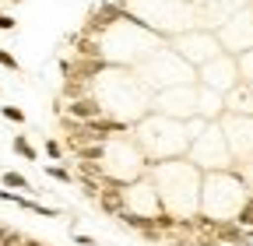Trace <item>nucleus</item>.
Returning <instances> with one entry per match:
<instances>
[{
    "mask_svg": "<svg viewBox=\"0 0 253 246\" xmlns=\"http://www.w3.org/2000/svg\"><path fill=\"white\" fill-rule=\"evenodd\" d=\"M172 225H176L172 214H158V218H155V229H172Z\"/></svg>",
    "mask_w": 253,
    "mask_h": 246,
    "instance_id": "14",
    "label": "nucleus"
},
{
    "mask_svg": "<svg viewBox=\"0 0 253 246\" xmlns=\"http://www.w3.org/2000/svg\"><path fill=\"white\" fill-rule=\"evenodd\" d=\"M46 151H49V159H60V144H53V141H46Z\"/></svg>",
    "mask_w": 253,
    "mask_h": 246,
    "instance_id": "17",
    "label": "nucleus"
},
{
    "mask_svg": "<svg viewBox=\"0 0 253 246\" xmlns=\"http://www.w3.org/2000/svg\"><path fill=\"white\" fill-rule=\"evenodd\" d=\"M120 18H126V11L116 4V0H102L99 4V11L91 14V32H99V28H106V25H113V21H120Z\"/></svg>",
    "mask_w": 253,
    "mask_h": 246,
    "instance_id": "1",
    "label": "nucleus"
},
{
    "mask_svg": "<svg viewBox=\"0 0 253 246\" xmlns=\"http://www.w3.org/2000/svg\"><path fill=\"white\" fill-rule=\"evenodd\" d=\"M120 218H123V225L141 229V232H151L155 229V218H144V214H134V211H120Z\"/></svg>",
    "mask_w": 253,
    "mask_h": 246,
    "instance_id": "4",
    "label": "nucleus"
},
{
    "mask_svg": "<svg viewBox=\"0 0 253 246\" xmlns=\"http://www.w3.org/2000/svg\"><path fill=\"white\" fill-rule=\"evenodd\" d=\"M14 151H18V155H25L28 162H36V151L28 148V141H25V137H14Z\"/></svg>",
    "mask_w": 253,
    "mask_h": 246,
    "instance_id": "8",
    "label": "nucleus"
},
{
    "mask_svg": "<svg viewBox=\"0 0 253 246\" xmlns=\"http://www.w3.org/2000/svg\"><path fill=\"white\" fill-rule=\"evenodd\" d=\"M106 64L102 60H91V64H78V78H88V74H95V71H102Z\"/></svg>",
    "mask_w": 253,
    "mask_h": 246,
    "instance_id": "9",
    "label": "nucleus"
},
{
    "mask_svg": "<svg viewBox=\"0 0 253 246\" xmlns=\"http://www.w3.org/2000/svg\"><path fill=\"white\" fill-rule=\"evenodd\" d=\"M102 151H106V148H102L99 141H91V144H78L74 155H78L81 162H95V159H102Z\"/></svg>",
    "mask_w": 253,
    "mask_h": 246,
    "instance_id": "5",
    "label": "nucleus"
},
{
    "mask_svg": "<svg viewBox=\"0 0 253 246\" xmlns=\"http://www.w3.org/2000/svg\"><path fill=\"white\" fill-rule=\"evenodd\" d=\"M4 116H7V120H14V123H21V120H25V113H21L18 106H4Z\"/></svg>",
    "mask_w": 253,
    "mask_h": 246,
    "instance_id": "15",
    "label": "nucleus"
},
{
    "mask_svg": "<svg viewBox=\"0 0 253 246\" xmlns=\"http://www.w3.org/2000/svg\"><path fill=\"white\" fill-rule=\"evenodd\" d=\"M46 172H49L53 179H63V183L71 179V172H67V169H60V165H46Z\"/></svg>",
    "mask_w": 253,
    "mask_h": 246,
    "instance_id": "11",
    "label": "nucleus"
},
{
    "mask_svg": "<svg viewBox=\"0 0 253 246\" xmlns=\"http://www.w3.org/2000/svg\"><path fill=\"white\" fill-rule=\"evenodd\" d=\"M28 246H36V243H28Z\"/></svg>",
    "mask_w": 253,
    "mask_h": 246,
    "instance_id": "18",
    "label": "nucleus"
},
{
    "mask_svg": "<svg viewBox=\"0 0 253 246\" xmlns=\"http://www.w3.org/2000/svg\"><path fill=\"white\" fill-rule=\"evenodd\" d=\"M0 28H4V32H11V28H14V18H7V14H0Z\"/></svg>",
    "mask_w": 253,
    "mask_h": 246,
    "instance_id": "16",
    "label": "nucleus"
},
{
    "mask_svg": "<svg viewBox=\"0 0 253 246\" xmlns=\"http://www.w3.org/2000/svg\"><path fill=\"white\" fill-rule=\"evenodd\" d=\"M88 127L99 134V137H109V134H123L126 127L123 123H116V120H102V116H95V120H88Z\"/></svg>",
    "mask_w": 253,
    "mask_h": 246,
    "instance_id": "3",
    "label": "nucleus"
},
{
    "mask_svg": "<svg viewBox=\"0 0 253 246\" xmlns=\"http://www.w3.org/2000/svg\"><path fill=\"white\" fill-rule=\"evenodd\" d=\"M63 91H67L71 99H81V91H84V84H81V81H67V84H63Z\"/></svg>",
    "mask_w": 253,
    "mask_h": 246,
    "instance_id": "10",
    "label": "nucleus"
},
{
    "mask_svg": "<svg viewBox=\"0 0 253 246\" xmlns=\"http://www.w3.org/2000/svg\"><path fill=\"white\" fill-rule=\"evenodd\" d=\"M0 64H4L7 71H18V60H14V56H11L7 49H0Z\"/></svg>",
    "mask_w": 253,
    "mask_h": 246,
    "instance_id": "13",
    "label": "nucleus"
},
{
    "mask_svg": "<svg viewBox=\"0 0 253 246\" xmlns=\"http://www.w3.org/2000/svg\"><path fill=\"white\" fill-rule=\"evenodd\" d=\"M67 113L74 116V120H95V116H102V109L99 106H95L91 99H71V106H67Z\"/></svg>",
    "mask_w": 253,
    "mask_h": 246,
    "instance_id": "2",
    "label": "nucleus"
},
{
    "mask_svg": "<svg viewBox=\"0 0 253 246\" xmlns=\"http://www.w3.org/2000/svg\"><path fill=\"white\" fill-rule=\"evenodd\" d=\"M14 4H18V0H14Z\"/></svg>",
    "mask_w": 253,
    "mask_h": 246,
    "instance_id": "19",
    "label": "nucleus"
},
{
    "mask_svg": "<svg viewBox=\"0 0 253 246\" xmlns=\"http://www.w3.org/2000/svg\"><path fill=\"white\" fill-rule=\"evenodd\" d=\"M239 225H253V201L239 211Z\"/></svg>",
    "mask_w": 253,
    "mask_h": 246,
    "instance_id": "12",
    "label": "nucleus"
},
{
    "mask_svg": "<svg viewBox=\"0 0 253 246\" xmlns=\"http://www.w3.org/2000/svg\"><path fill=\"white\" fill-rule=\"evenodd\" d=\"M4 183L7 187H18V190H28V179L21 172H4Z\"/></svg>",
    "mask_w": 253,
    "mask_h": 246,
    "instance_id": "7",
    "label": "nucleus"
},
{
    "mask_svg": "<svg viewBox=\"0 0 253 246\" xmlns=\"http://www.w3.org/2000/svg\"><path fill=\"white\" fill-rule=\"evenodd\" d=\"M99 204H102V211H109V214H120V211H123L120 190H109V194H102V197H99Z\"/></svg>",
    "mask_w": 253,
    "mask_h": 246,
    "instance_id": "6",
    "label": "nucleus"
},
{
    "mask_svg": "<svg viewBox=\"0 0 253 246\" xmlns=\"http://www.w3.org/2000/svg\"><path fill=\"white\" fill-rule=\"evenodd\" d=\"M116 4H120V0H116Z\"/></svg>",
    "mask_w": 253,
    "mask_h": 246,
    "instance_id": "20",
    "label": "nucleus"
}]
</instances>
